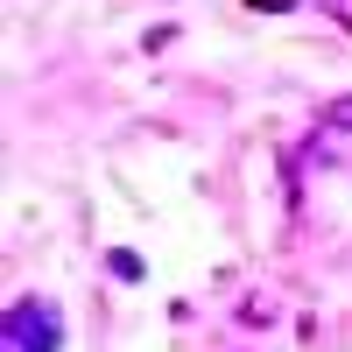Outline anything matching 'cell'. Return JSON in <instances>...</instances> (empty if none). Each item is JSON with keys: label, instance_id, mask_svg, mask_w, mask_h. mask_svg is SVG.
I'll list each match as a JSON object with an SVG mask.
<instances>
[{"label": "cell", "instance_id": "6da1fadb", "mask_svg": "<svg viewBox=\"0 0 352 352\" xmlns=\"http://www.w3.org/2000/svg\"><path fill=\"white\" fill-rule=\"evenodd\" d=\"M64 345V317L50 296H14L0 317V352H56Z\"/></svg>", "mask_w": 352, "mask_h": 352}, {"label": "cell", "instance_id": "7a4b0ae2", "mask_svg": "<svg viewBox=\"0 0 352 352\" xmlns=\"http://www.w3.org/2000/svg\"><path fill=\"white\" fill-rule=\"evenodd\" d=\"M310 169H331V176H352V92L331 99L324 113L310 120V141H303Z\"/></svg>", "mask_w": 352, "mask_h": 352}, {"label": "cell", "instance_id": "3957f363", "mask_svg": "<svg viewBox=\"0 0 352 352\" xmlns=\"http://www.w3.org/2000/svg\"><path fill=\"white\" fill-rule=\"evenodd\" d=\"M106 261H113V275H120V282H134V275H141V254H127V247H113Z\"/></svg>", "mask_w": 352, "mask_h": 352}]
</instances>
